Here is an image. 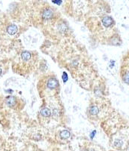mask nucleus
<instances>
[{"instance_id": "20e7f679", "label": "nucleus", "mask_w": 129, "mask_h": 151, "mask_svg": "<svg viewBox=\"0 0 129 151\" xmlns=\"http://www.w3.org/2000/svg\"><path fill=\"white\" fill-rule=\"evenodd\" d=\"M6 30H7V33H9V35L14 36L17 32V25H15V24H9L7 28H6Z\"/></svg>"}, {"instance_id": "1a4fd4ad", "label": "nucleus", "mask_w": 129, "mask_h": 151, "mask_svg": "<svg viewBox=\"0 0 129 151\" xmlns=\"http://www.w3.org/2000/svg\"><path fill=\"white\" fill-rule=\"evenodd\" d=\"M2 136H1V134H0V144H1V143H2Z\"/></svg>"}, {"instance_id": "0eeeda50", "label": "nucleus", "mask_w": 129, "mask_h": 151, "mask_svg": "<svg viewBox=\"0 0 129 151\" xmlns=\"http://www.w3.org/2000/svg\"><path fill=\"white\" fill-rule=\"evenodd\" d=\"M41 113L43 116L49 117V116H50V115H51V111L50 110V109L47 108V107H44V108L41 109Z\"/></svg>"}, {"instance_id": "7ed1b4c3", "label": "nucleus", "mask_w": 129, "mask_h": 151, "mask_svg": "<svg viewBox=\"0 0 129 151\" xmlns=\"http://www.w3.org/2000/svg\"><path fill=\"white\" fill-rule=\"evenodd\" d=\"M47 87L50 89H54L56 88H57L60 85V83H59V81L56 79V78H50L49 79L47 80Z\"/></svg>"}, {"instance_id": "f03ea898", "label": "nucleus", "mask_w": 129, "mask_h": 151, "mask_svg": "<svg viewBox=\"0 0 129 151\" xmlns=\"http://www.w3.org/2000/svg\"><path fill=\"white\" fill-rule=\"evenodd\" d=\"M5 103L9 108L15 109L17 105V98L14 96H7L5 99Z\"/></svg>"}, {"instance_id": "39448f33", "label": "nucleus", "mask_w": 129, "mask_h": 151, "mask_svg": "<svg viewBox=\"0 0 129 151\" xmlns=\"http://www.w3.org/2000/svg\"><path fill=\"white\" fill-rule=\"evenodd\" d=\"M8 69H9V67H8L6 62L0 60V77H2V76L5 73Z\"/></svg>"}, {"instance_id": "f257e3e1", "label": "nucleus", "mask_w": 129, "mask_h": 151, "mask_svg": "<svg viewBox=\"0 0 129 151\" xmlns=\"http://www.w3.org/2000/svg\"><path fill=\"white\" fill-rule=\"evenodd\" d=\"M121 79L123 83L129 86V52L122 60L120 70Z\"/></svg>"}, {"instance_id": "6e6552de", "label": "nucleus", "mask_w": 129, "mask_h": 151, "mask_svg": "<svg viewBox=\"0 0 129 151\" xmlns=\"http://www.w3.org/2000/svg\"><path fill=\"white\" fill-rule=\"evenodd\" d=\"M60 136H61L62 139H67L70 137V132H68V131H63V132H61Z\"/></svg>"}, {"instance_id": "423d86ee", "label": "nucleus", "mask_w": 129, "mask_h": 151, "mask_svg": "<svg viewBox=\"0 0 129 151\" xmlns=\"http://www.w3.org/2000/svg\"><path fill=\"white\" fill-rule=\"evenodd\" d=\"M53 16V11L50 9H46L43 12V17L45 19H50Z\"/></svg>"}]
</instances>
